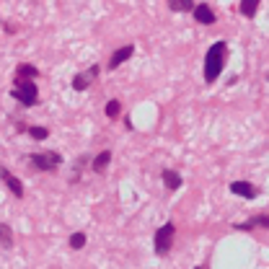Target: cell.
Here are the masks:
<instances>
[{"mask_svg": "<svg viewBox=\"0 0 269 269\" xmlns=\"http://www.w3.org/2000/svg\"><path fill=\"white\" fill-rule=\"evenodd\" d=\"M225 52H228L225 42H218L207 49V55H205V80L207 83H215V78L220 75L223 62H225Z\"/></svg>", "mask_w": 269, "mask_h": 269, "instance_id": "cell-1", "label": "cell"}, {"mask_svg": "<svg viewBox=\"0 0 269 269\" xmlns=\"http://www.w3.org/2000/svg\"><path fill=\"white\" fill-rule=\"evenodd\" d=\"M39 91H36V86L31 83V80H21V78H16V88L11 91V96L16 101H21L24 106H34L36 101H39V96H36Z\"/></svg>", "mask_w": 269, "mask_h": 269, "instance_id": "cell-2", "label": "cell"}, {"mask_svg": "<svg viewBox=\"0 0 269 269\" xmlns=\"http://www.w3.org/2000/svg\"><path fill=\"white\" fill-rule=\"evenodd\" d=\"M174 236H176V228H174V223H166V225H161L158 230H155V254H168L171 251V243H174Z\"/></svg>", "mask_w": 269, "mask_h": 269, "instance_id": "cell-3", "label": "cell"}, {"mask_svg": "<svg viewBox=\"0 0 269 269\" xmlns=\"http://www.w3.org/2000/svg\"><path fill=\"white\" fill-rule=\"evenodd\" d=\"M31 163L39 171H52L62 163V155L60 153H31Z\"/></svg>", "mask_w": 269, "mask_h": 269, "instance_id": "cell-4", "label": "cell"}, {"mask_svg": "<svg viewBox=\"0 0 269 269\" xmlns=\"http://www.w3.org/2000/svg\"><path fill=\"white\" fill-rule=\"evenodd\" d=\"M0 179H3V184L8 186V189H11L13 194H16V197H24V184H21L18 179L13 176L5 166H0Z\"/></svg>", "mask_w": 269, "mask_h": 269, "instance_id": "cell-5", "label": "cell"}, {"mask_svg": "<svg viewBox=\"0 0 269 269\" xmlns=\"http://www.w3.org/2000/svg\"><path fill=\"white\" fill-rule=\"evenodd\" d=\"M230 192L238 194V197H243V199L259 197V189L254 184H249V181H233V184H230Z\"/></svg>", "mask_w": 269, "mask_h": 269, "instance_id": "cell-6", "label": "cell"}, {"mask_svg": "<svg viewBox=\"0 0 269 269\" xmlns=\"http://www.w3.org/2000/svg\"><path fill=\"white\" fill-rule=\"evenodd\" d=\"M194 18H197V21H199V24H205V26H210V24H215V13L210 11V5H205V3L194 5Z\"/></svg>", "mask_w": 269, "mask_h": 269, "instance_id": "cell-7", "label": "cell"}, {"mask_svg": "<svg viewBox=\"0 0 269 269\" xmlns=\"http://www.w3.org/2000/svg\"><path fill=\"white\" fill-rule=\"evenodd\" d=\"M132 52H134V47H132V44H127V47L117 49L114 55H111V60H109V67H111V70H114V67H119L122 62H127V60L132 57Z\"/></svg>", "mask_w": 269, "mask_h": 269, "instance_id": "cell-8", "label": "cell"}, {"mask_svg": "<svg viewBox=\"0 0 269 269\" xmlns=\"http://www.w3.org/2000/svg\"><path fill=\"white\" fill-rule=\"evenodd\" d=\"M163 184H166V189H179L181 186V176L176 174V171H163Z\"/></svg>", "mask_w": 269, "mask_h": 269, "instance_id": "cell-9", "label": "cell"}, {"mask_svg": "<svg viewBox=\"0 0 269 269\" xmlns=\"http://www.w3.org/2000/svg\"><path fill=\"white\" fill-rule=\"evenodd\" d=\"M109 161H111V153H109V150H104V153H99V155H96V158H93L91 168L96 171V174H101V171L109 166Z\"/></svg>", "mask_w": 269, "mask_h": 269, "instance_id": "cell-10", "label": "cell"}, {"mask_svg": "<svg viewBox=\"0 0 269 269\" xmlns=\"http://www.w3.org/2000/svg\"><path fill=\"white\" fill-rule=\"evenodd\" d=\"M36 75H39V70L34 65H18V70H16V78H21V80H31Z\"/></svg>", "mask_w": 269, "mask_h": 269, "instance_id": "cell-11", "label": "cell"}, {"mask_svg": "<svg viewBox=\"0 0 269 269\" xmlns=\"http://www.w3.org/2000/svg\"><path fill=\"white\" fill-rule=\"evenodd\" d=\"M168 8L176 11V13H181V11H194V3H189V0H171Z\"/></svg>", "mask_w": 269, "mask_h": 269, "instance_id": "cell-12", "label": "cell"}, {"mask_svg": "<svg viewBox=\"0 0 269 269\" xmlns=\"http://www.w3.org/2000/svg\"><path fill=\"white\" fill-rule=\"evenodd\" d=\"M88 86H91V78H88L86 73H83V75H75V78H73V88H75V91H86Z\"/></svg>", "mask_w": 269, "mask_h": 269, "instance_id": "cell-13", "label": "cell"}, {"mask_svg": "<svg viewBox=\"0 0 269 269\" xmlns=\"http://www.w3.org/2000/svg\"><path fill=\"white\" fill-rule=\"evenodd\" d=\"M259 8V0H243L241 3V11H243V16H254Z\"/></svg>", "mask_w": 269, "mask_h": 269, "instance_id": "cell-14", "label": "cell"}, {"mask_svg": "<svg viewBox=\"0 0 269 269\" xmlns=\"http://www.w3.org/2000/svg\"><path fill=\"white\" fill-rule=\"evenodd\" d=\"M70 246L73 249H83L86 246V233H73L70 236Z\"/></svg>", "mask_w": 269, "mask_h": 269, "instance_id": "cell-15", "label": "cell"}, {"mask_svg": "<svg viewBox=\"0 0 269 269\" xmlns=\"http://www.w3.org/2000/svg\"><path fill=\"white\" fill-rule=\"evenodd\" d=\"M29 134H31L34 140H44V137L49 134V130H47V127H31V130H29Z\"/></svg>", "mask_w": 269, "mask_h": 269, "instance_id": "cell-16", "label": "cell"}, {"mask_svg": "<svg viewBox=\"0 0 269 269\" xmlns=\"http://www.w3.org/2000/svg\"><path fill=\"white\" fill-rule=\"evenodd\" d=\"M0 241H3L5 246H11V243H13V233H11V228H8V225H0Z\"/></svg>", "mask_w": 269, "mask_h": 269, "instance_id": "cell-17", "label": "cell"}, {"mask_svg": "<svg viewBox=\"0 0 269 269\" xmlns=\"http://www.w3.org/2000/svg\"><path fill=\"white\" fill-rule=\"evenodd\" d=\"M119 109H122V106H119V101H109L106 104V117H111V119L119 117Z\"/></svg>", "mask_w": 269, "mask_h": 269, "instance_id": "cell-18", "label": "cell"}, {"mask_svg": "<svg viewBox=\"0 0 269 269\" xmlns=\"http://www.w3.org/2000/svg\"><path fill=\"white\" fill-rule=\"evenodd\" d=\"M86 75H88V78H91V80H93L96 75H99V65H93V67H91V70H86Z\"/></svg>", "mask_w": 269, "mask_h": 269, "instance_id": "cell-19", "label": "cell"}]
</instances>
